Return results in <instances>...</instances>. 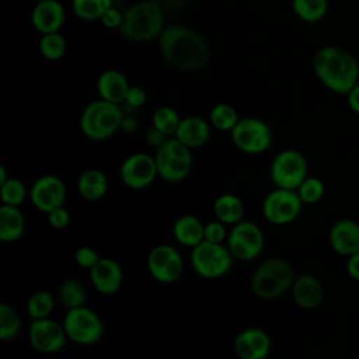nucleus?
Here are the masks:
<instances>
[{"mask_svg":"<svg viewBox=\"0 0 359 359\" xmlns=\"http://www.w3.org/2000/svg\"><path fill=\"white\" fill-rule=\"evenodd\" d=\"M158 49L164 62L180 72L202 70L210 60L208 41L195 29L172 24L158 36Z\"/></svg>","mask_w":359,"mask_h":359,"instance_id":"obj_1","label":"nucleus"},{"mask_svg":"<svg viewBox=\"0 0 359 359\" xmlns=\"http://www.w3.org/2000/svg\"><path fill=\"white\" fill-rule=\"evenodd\" d=\"M313 72L317 79L335 94L346 95L359 83V62L356 56L341 46H321L313 56Z\"/></svg>","mask_w":359,"mask_h":359,"instance_id":"obj_2","label":"nucleus"},{"mask_svg":"<svg viewBox=\"0 0 359 359\" xmlns=\"http://www.w3.org/2000/svg\"><path fill=\"white\" fill-rule=\"evenodd\" d=\"M164 6L161 0H139L123 11L119 32L130 42H150L164 29Z\"/></svg>","mask_w":359,"mask_h":359,"instance_id":"obj_3","label":"nucleus"},{"mask_svg":"<svg viewBox=\"0 0 359 359\" xmlns=\"http://www.w3.org/2000/svg\"><path fill=\"white\" fill-rule=\"evenodd\" d=\"M296 276L297 273L287 259L271 257L255 266L250 286L255 297L272 302L290 292Z\"/></svg>","mask_w":359,"mask_h":359,"instance_id":"obj_4","label":"nucleus"},{"mask_svg":"<svg viewBox=\"0 0 359 359\" xmlns=\"http://www.w3.org/2000/svg\"><path fill=\"white\" fill-rule=\"evenodd\" d=\"M123 116L121 105L98 98L87 104L81 111L79 119L80 130L90 140L102 142L122 128Z\"/></svg>","mask_w":359,"mask_h":359,"instance_id":"obj_5","label":"nucleus"},{"mask_svg":"<svg viewBox=\"0 0 359 359\" xmlns=\"http://www.w3.org/2000/svg\"><path fill=\"white\" fill-rule=\"evenodd\" d=\"M154 160L158 177L171 184L184 181L192 170V151L175 136L156 149Z\"/></svg>","mask_w":359,"mask_h":359,"instance_id":"obj_6","label":"nucleus"},{"mask_svg":"<svg viewBox=\"0 0 359 359\" xmlns=\"http://www.w3.org/2000/svg\"><path fill=\"white\" fill-rule=\"evenodd\" d=\"M191 265L195 273L203 279H220L226 276L233 266V255L226 244L202 241L191 251Z\"/></svg>","mask_w":359,"mask_h":359,"instance_id":"obj_7","label":"nucleus"},{"mask_svg":"<svg viewBox=\"0 0 359 359\" xmlns=\"http://www.w3.org/2000/svg\"><path fill=\"white\" fill-rule=\"evenodd\" d=\"M62 324L69 341L77 345H94L104 335V323L101 317L87 306L66 310Z\"/></svg>","mask_w":359,"mask_h":359,"instance_id":"obj_8","label":"nucleus"},{"mask_svg":"<svg viewBox=\"0 0 359 359\" xmlns=\"http://www.w3.org/2000/svg\"><path fill=\"white\" fill-rule=\"evenodd\" d=\"M309 175L304 154L296 149H283L276 153L269 165V177L276 188L297 189Z\"/></svg>","mask_w":359,"mask_h":359,"instance_id":"obj_9","label":"nucleus"},{"mask_svg":"<svg viewBox=\"0 0 359 359\" xmlns=\"http://www.w3.org/2000/svg\"><path fill=\"white\" fill-rule=\"evenodd\" d=\"M230 137L236 149L250 156L265 153L273 140L271 126L265 121L254 116L240 118L231 129Z\"/></svg>","mask_w":359,"mask_h":359,"instance_id":"obj_10","label":"nucleus"},{"mask_svg":"<svg viewBox=\"0 0 359 359\" xmlns=\"http://www.w3.org/2000/svg\"><path fill=\"white\" fill-rule=\"evenodd\" d=\"M226 245L234 259L252 261L264 251L265 236L257 223L244 219L230 227Z\"/></svg>","mask_w":359,"mask_h":359,"instance_id":"obj_11","label":"nucleus"},{"mask_svg":"<svg viewBox=\"0 0 359 359\" xmlns=\"http://www.w3.org/2000/svg\"><path fill=\"white\" fill-rule=\"evenodd\" d=\"M303 205L294 189L275 187L262 201V216L273 226H286L300 216Z\"/></svg>","mask_w":359,"mask_h":359,"instance_id":"obj_12","label":"nucleus"},{"mask_svg":"<svg viewBox=\"0 0 359 359\" xmlns=\"http://www.w3.org/2000/svg\"><path fill=\"white\" fill-rule=\"evenodd\" d=\"M146 266L154 280L174 283L182 276L184 259L174 245L157 244L149 251Z\"/></svg>","mask_w":359,"mask_h":359,"instance_id":"obj_13","label":"nucleus"},{"mask_svg":"<svg viewBox=\"0 0 359 359\" xmlns=\"http://www.w3.org/2000/svg\"><path fill=\"white\" fill-rule=\"evenodd\" d=\"M158 177L154 156L147 153H132L125 157L119 165V178L122 184L133 191H140L153 184Z\"/></svg>","mask_w":359,"mask_h":359,"instance_id":"obj_14","label":"nucleus"},{"mask_svg":"<svg viewBox=\"0 0 359 359\" xmlns=\"http://www.w3.org/2000/svg\"><path fill=\"white\" fill-rule=\"evenodd\" d=\"M69 341L62 323L49 317L31 320L28 327V342L41 353H56L62 351Z\"/></svg>","mask_w":359,"mask_h":359,"instance_id":"obj_15","label":"nucleus"},{"mask_svg":"<svg viewBox=\"0 0 359 359\" xmlns=\"http://www.w3.org/2000/svg\"><path fill=\"white\" fill-rule=\"evenodd\" d=\"M67 189L62 178L55 174L38 177L29 188V201L36 210L48 215L50 210L65 206Z\"/></svg>","mask_w":359,"mask_h":359,"instance_id":"obj_16","label":"nucleus"},{"mask_svg":"<svg viewBox=\"0 0 359 359\" xmlns=\"http://www.w3.org/2000/svg\"><path fill=\"white\" fill-rule=\"evenodd\" d=\"M233 349L238 359H266L272 349V339L265 330L248 327L236 335Z\"/></svg>","mask_w":359,"mask_h":359,"instance_id":"obj_17","label":"nucleus"},{"mask_svg":"<svg viewBox=\"0 0 359 359\" xmlns=\"http://www.w3.org/2000/svg\"><path fill=\"white\" fill-rule=\"evenodd\" d=\"M90 280L98 293L114 294L123 283V269L115 259L101 257L90 269Z\"/></svg>","mask_w":359,"mask_h":359,"instance_id":"obj_18","label":"nucleus"},{"mask_svg":"<svg viewBox=\"0 0 359 359\" xmlns=\"http://www.w3.org/2000/svg\"><path fill=\"white\" fill-rule=\"evenodd\" d=\"M65 17V7L59 0H38L31 10V24L41 35L59 32Z\"/></svg>","mask_w":359,"mask_h":359,"instance_id":"obj_19","label":"nucleus"},{"mask_svg":"<svg viewBox=\"0 0 359 359\" xmlns=\"http://www.w3.org/2000/svg\"><path fill=\"white\" fill-rule=\"evenodd\" d=\"M328 241L338 255L348 258L359 252V223L348 217L337 220L330 229Z\"/></svg>","mask_w":359,"mask_h":359,"instance_id":"obj_20","label":"nucleus"},{"mask_svg":"<svg viewBox=\"0 0 359 359\" xmlns=\"http://www.w3.org/2000/svg\"><path fill=\"white\" fill-rule=\"evenodd\" d=\"M290 294L299 309L313 310L324 300V286L317 276L311 273H300L292 285Z\"/></svg>","mask_w":359,"mask_h":359,"instance_id":"obj_21","label":"nucleus"},{"mask_svg":"<svg viewBox=\"0 0 359 359\" xmlns=\"http://www.w3.org/2000/svg\"><path fill=\"white\" fill-rule=\"evenodd\" d=\"M210 129L212 126L209 121L196 115H189L181 118V122L174 136L187 147L194 150L208 143L210 137Z\"/></svg>","mask_w":359,"mask_h":359,"instance_id":"obj_22","label":"nucleus"},{"mask_svg":"<svg viewBox=\"0 0 359 359\" xmlns=\"http://www.w3.org/2000/svg\"><path fill=\"white\" fill-rule=\"evenodd\" d=\"M97 93L100 98L121 105L125 102L126 94L130 88V83L128 77L116 70V69H107L104 70L97 79Z\"/></svg>","mask_w":359,"mask_h":359,"instance_id":"obj_23","label":"nucleus"},{"mask_svg":"<svg viewBox=\"0 0 359 359\" xmlns=\"http://www.w3.org/2000/svg\"><path fill=\"white\" fill-rule=\"evenodd\" d=\"M172 236L181 245L192 250L205 240V223L194 215H181L172 224Z\"/></svg>","mask_w":359,"mask_h":359,"instance_id":"obj_24","label":"nucleus"},{"mask_svg":"<svg viewBox=\"0 0 359 359\" xmlns=\"http://www.w3.org/2000/svg\"><path fill=\"white\" fill-rule=\"evenodd\" d=\"M77 191L84 201L97 202L108 192V178L98 168H87L77 178Z\"/></svg>","mask_w":359,"mask_h":359,"instance_id":"obj_25","label":"nucleus"},{"mask_svg":"<svg viewBox=\"0 0 359 359\" xmlns=\"http://www.w3.org/2000/svg\"><path fill=\"white\" fill-rule=\"evenodd\" d=\"M25 216L20 206H0V240L3 243L18 241L25 231Z\"/></svg>","mask_w":359,"mask_h":359,"instance_id":"obj_26","label":"nucleus"},{"mask_svg":"<svg viewBox=\"0 0 359 359\" xmlns=\"http://www.w3.org/2000/svg\"><path fill=\"white\" fill-rule=\"evenodd\" d=\"M213 215L215 219L223 222L227 226H233L241 220H244L245 208L240 196L236 194L224 192L216 196L213 201Z\"/></svg>","mask_w":359,"mask_h":359,"instance_id":"obj_27","label":"nucleus"},{"mask_svg":"<svg viewBox=\"0 0 359 359\" xmlns=\"http://www.w3.org/2000/svg\"><path fill=\"white\" fill-rule=\"evenodd\" d=\"M294 15L307 22L316 24L328 13V0H290Z\"/></svg>","mask_w":359,"mask_h":359,"instance_id":"obj_28","label":"nucleus"},{"mask_svg":"<svg viewBox=\"0 0 359 359\" xmlns=\"http://www.w3.org/2000/svg\"><path fill=\"white\" fill-rule=\"evenodd\" d=\"M208 121L213 129L230 133L240 121V116L233 105L227 102H219L212 107Z\"/></svg>","mask_w":359,"mask_h":359,"instance_id":"obj_29","label":"nucleus"},{"mask_svg":"<svg viewBox=\"0 0 359 359\" xmlns=\"http://www.w3.org/2000/svg\"><path fill=\"white\" fill-rule=\"evenodd\" d=\"M55 309V297L50 292L39 289L29 294L27 300V313L31 320L46 318Z\"/></svg>","mask_w":359,"mask_h":359,"instance_id":"obj_30","label":"nucleus"},{"mask_svg":"<svg viewBox=\"0 0 359 359\" xmlns=\"http://www.w3.org/2000/svg\"><path fill=\"white\" fill-rule=\"evenodd\" d=\"M86 297H87L86 287L83 286L81 282L76 279H67L59 286L57 300L66 310L84 306Z\"/></svg>","mask_w":359,"mask_h":359,"instance_id":"obj_31","label":"nucleus"},{"mask_svg":"<svg viewBox=\"0 0 359 359\" xmlns=\"http://www.w3.org/2000/svg\"><path fill=\"white\" fill-rule=\"evenodd\" d=\"M112 7V0H72L74 15L83 21H97Z\"/></svg>","mask_w":359,"mask_h":359,"instance_id":"obj_32","label":"nucleus"},{"mask_svg":"<svg viewBox=\"0 0 359 359\" xmlns=\"http://www.w3.org/2000/svg\"><path fill=\"white\" fill-rule=\"evenodd\" d=\"M38 49L43 59L55 62L65 56V53L67 50V42L60 32L43 34L39 38Z\"/></svg>","mask_w":359,"mask_h":359,"instance_id":"obj_33","label":"nucleus"},{"mask_svg":"<svg viewBox=\"0 0 359 359\" xmlns=\"http://www.w3.org/2000/svg\"><path fill=\"white\" fill-rule=\"evenodd\" d=\"M180 122H181L180 114L172 107H168V105L158 107L151 115V126L168 137L175 135Z\"/></svg>","mask_w":359,"mask_h":359,"instance_id":"obj_34","label":"nucleus"},{"mask_svg":"<svg viewBox=\"0 0 359 359\" xmlns=\"http://www.w3.org/2000/svg\"><path fill=\"white\" fill-rule=\"evenodd\" d=\"M29 196V191L25 184L20 178L10 177L4 182L0 184V199L1 205L10 206H21L24 201Z\"/></svg>","mask_w":359,"mask_h":359,"instance_id":"obj_35","label":"nucleus"},{"mask_svg":"<svg viewBox=\"0 0 359 359\" xmlns=\"http://www.w3.org/2000/svg\"><path fill=\"white\" fill-rule=\"evenodd\" d=\"M21 331V318L15 309L7 303L0 304V339H14Z\"/></svg>","mask_w":359,"mask_h":359,"instance_id":"obj_36","label":"nucleus"},{"mask_svg":"<svg viewBox=\"0 0 359 359\" xmlns=\"http://www.w3.org/2000/svg\"><path fill=\"white\" fill-rule=\"evenodd\" d=\"M296 192L304 205H314L323 199L325 194V185L320 178L307 175Z\"/></svg>","mask_w":359,"mask_h":359,"instance_id":"obj_37","label":"nucleus"},{"mask_svg":"<svg viewBox=\"0 0 359 359\" xmlns=\"http://www.w3.org/2000/svg\"><path fill=\"white\" fill-rule=\"evenodd\" d=\"M229 236L227 224L223 222L213 219L208 223H205V241L215 243V244H226Z\"/></svg>","mask_w":359,"mask_h":359,"instance_id":"obj_38","label":"nucleus"},{"mask_svg":"<svg viewBox=\"0 0 359 359\" xmlns=\"http://www.w3.org/2000/svg\"><path fill=\"white\" fill-rule=\"evenodd\" d=\"M101 257L98 255V252L88 245H81L74 251V262L77 264V266L83 268V269H91L100 259Z\"/></svg>","mask_w":359,"mask_h":359,"instance_id":"obj_39","label":"nucleus"},{"mask_svg":"<svg viewBox=\"0 0 359 359\" xmlns=\"http://www.w3.org/2000/svg\"><path fill=\"white\" fill-rule=\"evenodd\" d=\"M46 216H48L49 226L55 230L66 229L70 224V219H72L70 212L65 206H60V208H56V209L50 210Z\"/></svg>","mask_w":359,"mask_h":359,"instance_id":"obj_40","label":"nucleus"},{"mask_svg":"<svg viewBox=\"0 0 359 359\" xmlns=\"http://www.w3.org/2000/svg\"><path fill=\"white\" fill-rule=\"evenodd\" d=\"M122 20H123V13L114 6L109 7L100 18L101 24L109 29H119L122 25Z\"/></svg>","mask_w":359,"mask_h":359,"instance_id":"obj_41","label":"nucleus"},{"mask_svg":"<svg viewBox=\"0 0 359 359\" xmlns=\"http://www.w3.org/2000/svg\"><path fill=\"white\" fill-rule=\"evenodd\" d=\"M146 101H147V93L144 91V88H142L140 86H130L125 98V104L129 105L130 108H140L146 104Z\"/></svg>","mask_w":359,"mask_h":359,"instance_id":"obj_42","label":"nucleus"},{"mask_svg":"<svg viewBox=\"0 0 359 359\" xmlns=\"http://www.w3.org/2000/svg\"><path fill=\"white\" fill-rule=\"evenodd\" d=\"M168 139V136H165L164 133H161L160 130H157L156 128H150L149 129V132H147V135H146V140H147V143L150 144V146H153V147H160L165 140Z\"/></svg>","mask_w":359,"mask_h":359,"instance_id":"obj_43","label":"nucleus"},{"mask_svg":"<svg viewBox=\"0 0 359 359\" xmlns=\"http://www.w3.org/2000/svg\"><path fill=\"white\" fill-rule=\"evenodd\" d=\"M346 102L352 112L359 115V83L353 86L346 94Z\"/></svg>","mask_w":359,"mask_h":359,"instance_id":"obj_44","label":"nucleus"},{"mask_svg":"<svg viewBox=\"0 0 359 359\" xmlns=\"http://www.w3.org/2000/svg\"><path fill=\"white\" fill-rule=\"evenodd\" d=\"M346 272L348 275L355 279V280H359V252L348 257V261H346Z\"/></svg>","mask_w":359,"mask_h":359,"instance_id":"obj_45","label":"nucleus"},{"mask_svg":"<svg viewBox=\"0 0 359 359\" xmlns=\"http://www.w3.org/2000/svg\"><path fill=\"white\" fill-rule=\"evenodd\" d=\"M136 126H137V122H136V119L133 116H123L122 128L121 129H123L126 132H132V130L136 129Z\"/></svg>","mask_w":359,"mask_h":359,"instance_id":"obj_46","label":"nucleus"},{"mask_svg":"<svg viewBox=\"0 0 359 359\" xmlns=\"http://www.w3.org/2000/svg\"><path fill=\"white\" fill-rule=\"evenodd\" d=\"M8 178H10V177L7 175V170H6V165L1 163V164H0V184H1V182H4L6 180H8Z\"/></svg>","mask_w":359,"mask_h":359,"instance_id":"obj_47","label":"nucleus"}]
</instances>
